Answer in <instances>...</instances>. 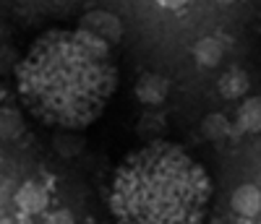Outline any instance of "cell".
I'll use <instances>...</instances> for the list:
<instances>
[{
	"label": "cell",
	"mask_w": 261,
	"mask_h": 224,
	"mask_svg": "<svg viewBox=\"0 0 261 224\" xmlns=\"http://www.w3.org/2000/svg\"><path fill=\"white\" fill-rule=\"evenodd\" d=\"M134 94L141 104H149V107H157L167 99L170 94V81L160 73H144L139 81H136V89Z\"/></svg>",
	"instance_id": "5"
},
{
	"label": "cell",
	"mask_w": 261,
	"mask_h": 224,
	"mask_svg": "<svg viewBox=\"0 0 261 224\" xmlns=\"http://www.w3.org/2000/svg\"><path fill=\"white\" fill-rule=\"evenodd\" d=\"M230 130H232L230 120L225 115H220V112H212V115H206L201 120V133L209 141H225L230 136Z\"/></svg>",
	"instance_id": "11"
},
{
	"label": "cell",
	"mask_w": 261,
	"mask_h": 224,
	"mask_svg": "<svg viewBox=\"0 0 261 224\" xmlns=\"http://www.w3.org/2000/svg\"><path fill=\"white\" fill-rule=\"evenodd\" d=\"M45 224H76V219L68 209H55L45 216Z\"/></svg>",
	"instance_id": "13"
},
{
	"label": "cell",
	"mask_w": 261,
	"mask_h": 224,
	"mask_svg": "<svg viewBox=\"0 0 261 224\" xmlns=\"http://www.w3.org/2000/svg\"><path fill=\"white\" fill-rule=\"evenodd\" d=\"M209 198V175L183 146L151 141L118 167L110 209L118 224H201Z\"/></svg>",
	"instance_id": "2"
},
{
	"label": "cell",
	"mask_w": 261,
	"mask_h": 224,
	"mask_svg": "<svg viewBox=\"0 0 261 224\" xmlns=\"http://www.w3.org/2000/svg\"><path fill=\"white\" fill-rule=\"evenodd\" d=\"M217 86H220V94H222L225 99H241V97L248 94L251 81H248L246 71L230 68V71H225V73L220 76V83H217Z\"/></svg>",
	"instance_id": "8"
},
{
	"label": "cell",
	"mask_w": 261,
	"mask_h": 224,
	"mask_svg": "<svg viewBox=\"0 0 261 224\" xmlns=\"http://www.w3.org/2000/svg\"><path fill=\"white\" fill-rule=\"evenodd\" d=\"M225 58V44L217 37H204L193 44V60L201 65V68H214L220 65Z\"/></svg>",
	"instance_id": "7"
},
{
	"label": "cell",
	"mask_w": 261,
	"mask_h": 224,
	"mask_svg": "<svg viewBox=\"0 0 261 224\" xmlns=\"http://www.w3.org/2000/svg\"><path fill=\"white\" fill-rule=\"evenodd\" d=\"M110 47L81 26L42 37L21 65V94L34 115L63 128L97 120L118 83Z\"/></svg>",
	"instance_id": "1"
},
{
	"label": "cell",
	"mask_w": 261,
	"mask_h": 224,
	"mask_svg": "<svg viewBox=\"0 0 261 224\" xmlns=\"http://www.w3.org/2000/svg\"><path fill=\"white\" fill-rule=\"evenodd\" d=\"M217 3H222V6H230V3H235V0H217Z\"/></svg>",
	"instance_id": "15"
},
{
	"label": "cell",
	"mask_w": 261,
	"mask_h": 224,
	"mask_svg": "<svg viewBox=\"0 0 261 224\" xmlns=\"http://www.w3.org/2000/svg\"><path fill=\"white\" fill-rule=\"evenodd\" d=\"M24 115L16 107H0V141H16L24 136Z\"/></svg>",
	"instance_id": "10"
},
{
	"label": "cell",
	"mask_w": 261,
	"mask_h": 224,
	"mask_svg": "<svg viewBox=\"0 0 261 224\" xmlns=\"http://www.w3.org/2000/svg\"><path fill=\"white\" fill-rule=\"evenodd\" d=\"M13 201H16L18 211H24V214H42V211H47V206H50V193H47V188L42 183L29 180V183H24L16 190Z\"/></svg>",
	"instance_id": "4"
},
{
	"label": "cell",
	"mask_w": 261,
	"mask_h": 224,
	"mask_svg": "<svg viewBox=\"0 0 261 224\" xmlns=\"http://www.w3.org/2000/svg\"><path fill=\"white\" fill-rule=\"evenodd\" d=\"M232 209H235V214H241L246 219L256 216L261 211V190L253 183L238 185L235 193H232Z\"/></svg>",
	"instance_id": "6"
},
{
	"label": "cell",
	"mask_w": 261,
	"mask_h": 224,
	"mask_svg": "<svg viewBox=\"0 0 261 224\" xmlns=\"http://www.w3.org/2000/svg\"><path fill=\"white\" fill-rule=\"evenodd\" d=\"M238 130L243 133H261V94L248 97L241 107H238Z\"/></svg>",
	"instance_id": "9"
},
{
	"label": "cell",
	"mask_w": 261,
	"mask_h": 224,
	"mask_svg": "<svg viewBox=\"0 0 261 224\" xmlns=\"http://www.w3.org/2000/svg\"><path fill=\"white\" fill-rule=\"evenodd\" d=\"M79 26L84 32L105 39L107 44H118L123 39V21L115 13H110V11H89V13H84L81 21H79Z\"/></svg>",
	"instance_id": "3"
},
{
	"label": "cell",
	"mask_w": 261,
	"mask_h": 224,
	"mask_svg": "<svg viewBox=\"0 0 261 224\" xmlns=\"http://www.w3.org/2000/svg\"><path fill=\"white\" fill-rule=\"evenodd\" d=\"M186 3H188V0H157V6L165 8V11H178V8H183Z\"/></svg>",
	"instance_id": "14"
},
{
	"label": "cell",
	"mask_w": 261,
	"mask_h": 224,
	"mask_svg": "<svg viewBox=\"0 0 261 224\" xmlns=\"http://www.w3.org/2000/svg\"><path fill=\"white\" fill-rule=\"evenodd\" d=\"M55 146H58V151H60L63 156H73V154L81 151L84 141H81L79 136H73V133H63V136L55 138Z\"/></svg>",
	"instance_id": "12"
}]
</instances>
